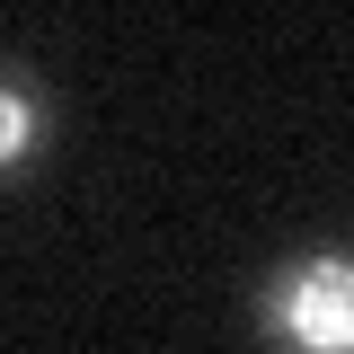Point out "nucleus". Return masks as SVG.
<instances>
[{"mask_svg": "<svg viewBox=\"0 0 354 354\" xmlns=\"http://www.w3.org/2000/svg\"><path fill=\"white\" fill-rule=\"evenodd\" d=\"M274 337H292V346H319L337 354L354 346V266L346 257H319V266H292V283L274 292Z\"/></svg>", "mask_w": 354, "mask_h": 354, "instance_id": "obj_1", "label": "nucleus"}, {"mask_svg": "<svg viewBox=\"0 0 354 354\" xmlns=\"http://www.w3.org/2000/svg\"><path fill=\"white\" fill-rule=\"evenodd\" d=\"M36 151H44V97L0 80V177H18Z\"/></svg>", "mask_w": 354, "mask_h": 354, "instance_id": "obj_2", "label": "nucleus"}]
</instances>
